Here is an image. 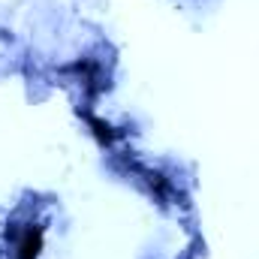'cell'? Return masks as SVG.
<instances>
[{
    "mask_svg": "<svg viewBox=\"0 0 259 259\" xmlns=\"http://www.w3.org/2000/svg\"><path fill=\"white\" fill-rule=\"evenodd\" d=\"M88 124H91V130H94V136H97V142H100V145H112V142L118 139L115 127H112V124H106V121H100V118H88Z\"/></svg>",
    "mask_w": 259,
    "mask_h": 259,
    "instance_id": "7a4b0ae2",
    "label": "cell"
},
{
    "mask_svg": "<svg viewBox=\"0 0 259 259\" xmlns=\"http://www.w3.org/2000/svg\"><path fill=\"white\" fill-rule=\"evenodd\" d=\"M15 235V259H39L42 241H46V226L42 223H27L21 229H12Z\"/></svg>",
    "mask_w": 259,
    "mask_h": 259,
    "instance_id": "6da1fadb",
    "label": "cell"
}]
</instances>
